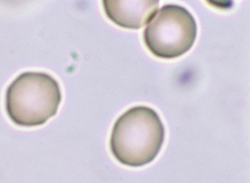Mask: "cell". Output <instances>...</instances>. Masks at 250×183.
Listing matches in <instances>:
<instances>
[{"label":"cell","mask_w":250,"mask_h":183,"mask_svg":"<svg viewBox=\"0 0 250 183\" xmlns=\"http://www.w3.org/2000/svg\"><path fill=\"white\" fill-rule=\"evenodd\" d=\"M107 18L130 30L143 27L159 8V0H103Z\"/></svg>","instance_id":"cell-4"},{"label":"cell","mask_w":250,"mask_h":183,"mask_svg":"<svg viewBox=\"0 0 250 183\" xmlns=\"http://www.w3.org/2000/svg\"><path fill=\"white\" fill-rule=\"evenodd\" d=\"M62 101L58 82L49 74L26 72L18 75L5 92V111L14 124L33 128L55 116Z\"/></svg>","instance_id":"cell-2"},{"label":"cell","mask_w":250,"mask_h":183,"mask_svg":"<svg viewBox=\"0 0 250 183\" xmlns=\"http://www.w3.org/2000/svg\"><path fill=\"white\" fill-rule=\"evenodd\" d=\"M207 2L219 9H229L232 8L234 5V0H206Z\"/></svg>","instance_id":"cell-5"},{"label":"cell","mask_w":250,"mask_h":183,"mask_svg":"<svg viewBox=\"0 0 250 183\" xmlns=\"http://www.w3.org/2000/svg\"><path fill=\"white\" fill-rule=\"evenodd\" d=\"M197 36L195 18L181 5H166L144 32L149 51L159 58L174 59L189 51Z\"/></svg>","instance_id":"cell-3"},{"label":"cell","mask_w":250,"mask_h":183,"mask_svg":"<svg viewBox=\"0 0 250 183\" xmlns=\"http://www.w3.org/2000/svg\"><path fill=\"white\" fill-rule=\"evenodd\" d=\"M166 130L158 113L145 106L132 107L117 118L110 149L124 165L140 167L155 160L165 141Z\"/></svg>","instance_id":"cell-1"}]
</instances>
